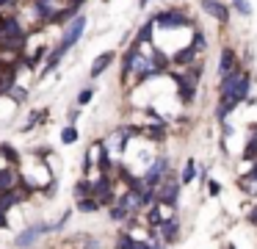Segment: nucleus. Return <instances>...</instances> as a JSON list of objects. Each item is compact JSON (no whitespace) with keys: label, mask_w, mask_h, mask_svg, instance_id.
Here are the masks:
<instances>
[{"label":"nucleus","mask_w":257,"mask_h":249,"mask_svg":"<svg viewBox=\"0 0 257 249\" xmlns=\"http://www.w3.org/2000/svg\"><path fill=\"white\" fill-rule=\"evenodd\" d=\"M42 235H53V224L45 221V219L31 221V224H25L23 230L17 232V238H14V249H31L34 243H39Z\"/></svg>","instance_id":"1"},{"label":"nucleus","mask_w":257,"mask_h":249,"mask_svg":"<svg viewBox=\"0 0 257 249\" xmlns=\"http://www.w3.org/2000/svg\"><path fill=\"white\" fill-rule=\"evenodd\" d=\"M86 25H89V17L83 14V11H78V14L72 17V20L64 25V33H61V39H58V47L64 50V53H69V50L75 47V44L83 39V33H86Z\"/></svg>","instance_id":"2"},{"label":"nucleus","mask_w":257,"mask_h":249,"mask_svg":"<svg viewBox=\"0 0 257 249\" xmlns=\"http://www.w3.org/2000/svg\"><path fill=\"white\" fill-rule=\"evenodd\" d=\"M166 172H169V160L166 158H155L150 166H147L144 175H141V183H144L147 188H158L161 180L166 177Z\"/></svg>","instance_id":"3"},{"label":"nucleus","mask_w":257,"mask_h":249,"mask_svg":"<svg viewBox=\"0 0 257 249\" xmlns=\"http://www.w3.org/2000/svg\"><path fill=\"white\" fill-rule=\"evenodd\" d=\"M152 22H155V28H185L191 25V20L183 14V11H158V14H152Z\"/></svg>","instance_id":"4"},{"label":"nucleus","mask_w":257,"mask_h":249,"mask_svg":"<svg viewBox=\"0 0 257 249\" xmlns=\"http://www.w3.org/2000/svg\"><path fill=\"white\" fill-rule=\"evenodd\" d=\"M113 61H116V50H105V53H100V55H97L94 61H91V69H89V77H91V80H97V77H100L102 72H105L108 66L113 64Z\"/></svg>","instance_id":"5"},{"label":"nucleus","mask_w":257,"mask_h":249,"mask_svg":"<svg viewBox=\"0 0 257 249\" xmlns=\"http://www.w3.org/2000/svg\"><path fill=\"white\" fill-rule=\"evenodd\" d=\"M158 232H161V241H163V243H174V241H177V235H180V221H177V216H163Z\"/></svg>","instance_id":"6"},{"label":"nucleus","mask_w":257,"mask_h":249,"mask_svg":"<svg viewBox=\"0 0 257 249\" xmlns=\"http://www.w3.org/2000/svg\"><path fill=\"white\" fill-rule=\"evenodd\" d=\"M20 183V166H9V163H0V191L17 186Z\"/></svg>","instance_id":"7"},{"label":"nucleus","mask_w":257,"mask_h":249,"mask_svg":"<svg viewBox=\"0 0 257 249\" xmlns=\"http://www.w3.org/2000/svg\"><path fill=\"white\" fill-rule=\"evenodd\" d=\"M202 9H205L213 20H218V22H227L229 20V11H227V6H224L221 0H202Z\"/></svg>","instance_id":"8"},{"label":"nucleus","mask_w":257,"mask_h":249,"mask_svg":"<svg viewBox=\"0 0 257 249\" xmlns=\"http://www.w3.org/2000/svg\"><path fill=\"white\" fill-rule=\"evenodd\" d=\"M144 219H147V224H150V230H158L161 221H163V205L152 202L150 208H144Z\"/></svg>","instance_id":"9"},{"label":"nucleus","mask_w":257,"mask_h":249,"mask_svg":"<svg viewBox=\"0 0 257 249\" xmlns=\"http://www.w3.org/2000/svg\"><path fill=\"white\" fill-rule=\"evenodd\" d=\"M75 210H78V213H83V216H89V213H100L102 205L97 202L94 197H80V199H75Z\"/></svg>","instance_id":"10"},{"label":"nucleus","mask_w":257,"mask_h":249,"mask_svg":"<svg viewBox=\"0 0 257 249\" xmlns=\"http://www.w3.org/2000/svg\"><path fill=\"white\" fill-rule=\"evenodd\" d=\"M0 158H3V163H9V166H20V163H23V155H20L17 147H12L9 141L0 144Z\"/></svg>","instance_id":"11"},{"label":"nucleus","mask_w":257,"mask_h":249,"mask_svg":"<svg viewBox=\"0 0 257 249\" xmlns=\"http://www.w3.org/2000/svg\"><path fill=\"white\" fill-rule=\"evenodd\" d=\"M235 66H238V58H235V50L224 47V50H221V61H218V75H227V72H232Z\"/></svg>","instance_id":"12"},{"label":"nucleus","mask_w":257,"mask_h":249,"mask_svg":"<svg viewBox=\"0 0 257 249\" xmlns=\"http://www.w3.org/2000/svg\"><path fill=\"white\" fill-rule=\"evenodd\" d=\"M78 138H80L78 125H69V122L61 127V133H58V141H61L64 147H72V144H78Z\"/></svg>","instance_id":"13"},{"label":"nucleus","mask_w":257,"mask_h":249,"mask_svg":"<svg viewBox=\"0 0 257 249\" xmlns=\"http://www.w3.org/2000/svg\"><path fill=\"white\" fill-rule=\"evenodd\" d=\"M72 197L80 199V197H91V177L80 175L78 180L72 183Z\"/></svg>","instance_id":"14"},{"label":"nucleus","mask_w":257,"mask_h":249,"mask_svg":"<svg viewBox=\"0 0 257 249\" xmlns=\"http://www.w3.org/2000/svg\"><path fill=\"white\" fill-rule=\"evenodd\" d=\"M152 33H155V22H152V17H150V20H147L144 25L139 28V33H136L133 42H136V44H150V42H152Z\"/></svg>","instance_id":"15"},{"label":"nucleus","mask_w":257,"mask_h":249,"mask_svg":"<svg viewBox=\"0 0 257 249\" xmlns=\"http://www.w3.org/2000/svg\"><path fill=\"white\" fill-rule=\"evenodd\" d=\"M108 219H111V221H119V224H124V221L130 219V210L124 208V205L113 202V205H108Z\"/></svg>","instance_id":"16"},{"label":"nucleus","mask_w":257,"mask_h":249,"mask_svg":"<svg viewBox=\"0 0 257 249\" xmlns=\"http://www.w3.org/2000/svg\"><path fill=\"white\" fill-rule=\"evenodd\" d=\"M141 136H150L152 141H163L166 138V127H163V122H158V125H150V127H139Z\"/></svg>","instance_id":"17"},{"label":"nucleus","mask_w":257,"mask_h":249,"mask_svg":"<svg viewBox=\"0 0 257 249\" xmlns=\"http://www.w3.org/2000/svg\"><path fill=\"white\" fill-rule=\"evenodd\" d=\"M196 58V50L194 47H191V44H188V47H185V50H180V53H174V64H177V66H188L191 64V61H194Z\"/></svg>","instance_id":"18"},{"label":"nucleus","mask_w":257,"mask_h":249,"mask_svg":"<svg viewBox=\"0 0 257 249\" xmlns=\"http://www.w3.org/2000/svg\"><path fill=\"white\" fill-rule=\"evenodd\" d=\"M94 94H97V89H94V86L80 89V92H78V97H75V105H78V108H86V105H89L91 100H94Z\"/></svg>","instance_id":"19"},{"label":"nucleus","mask_w":257,"mask_h":249,"mask_svg":"<svg viewBox=\"0 0 257 249\" xmlns=\"http://www.w3.org/2000/svg\"><path fill=\"white\" fill-rule=\"evenodd\" d=\"M133 246H136V235H130L127 230H122L113 241V249H133Z\"/></svg>","instance_id":"20"},{"label":"nucleus","mask_w":257,"mask_h":249,"mask_svg":"<svg viewBox=\"0 0 257 249\" xmlns=\"http://www.w3.org/2000/svg\"><path fill=\"white\" fill-rule=\"evenodd\" d=\"M196 177V163H194V158H188L185 160V169H183V175H180V186H188L191 180Z\"/></svg>","instance_id":"21"},{"label":"nucleus","mask_w":257,"mask_h":249,"mask_svg":"<svg viewBox=\"0 0 257 249\" xmlns=\"http://www.w3.org/2000/svg\"><path fill=\"white\" fill-rule=\"evenodd\" d=\"M235 105H238L235 100H229V97H221V103H218V108H216V116H218V119H227V114L235 108Z\"/></svg>","instance_id":"22"},{"label":"nucleus","mask_w":257,"mask_h":249,"mask_svg":"<svg viewBox=\"0 0 257 249\" xmlns=\"http://www.w3.org/2000/svg\"><path fill=\"white\" fill-rule=\"evenodd\" d=\"M69 219H72V208L64 210V213L58 216V221H50V224H53V232H61L64 227H67V221H69Z\"/></svg>","instance_id":"23"},{"label":"nucleus","mask_w":257,"mask_h":249,"mask_svg":"<svg viewBox=\"0 0 257 249\" xmlns=\"http://www.w3.org/2000/svg\"><path fill=\"white\" fill-rule=\"evenodd\" d=\"M232 6H235V9H238L243 17L251 14V3H249V0H232Z\"/></svg>","instance_id":"24"},{"label":"nucleus","mask_w":257,"mask_h":249,"mask_svg":"<svg viewBox=\"0 0 257 249\" xmlns=\"http://www.w3.org/2000/svg\"><path fill=\"white\" fill-rule=\"evenodd\" d=\"M20 0H0V14H9V11H17Z\"/></svg>","instance_id":"25"},{"label":"nucleus","mask_w":257,"mask_h":249,"mask_svg":"<svg viewBox=\"0 0 257 249\" xmlns=\"http://www.w3.org/2000/svg\"><path fill=\"white\" fill-rule=\"evenodd\" d=\"M254 155H257V136L251 138L249 144H246V152H243V158H246V160H251V158H254Z\"/></svg>","instance_id":"26"},{"label":"nucleus","mask_w":257,"mask_h":249,"mask_svg":"<svg viewBox=\"0 0 257 249\" xmlns=\"http://www.w3.org/2000/svg\"><path fill=\"white\" fill-rule=\"evenodd\" d=\"M78 119H80V108L75 105V108L67 111V122H69V125H78Z\"/></svg>","instance_id":"27"},{"label":"nucleus","mask_w":257,"mask_h":249,"mask_svg":"<svg viewBox=\"0 0 257 249\" xmlns=\"http://www.w3.org/2000/svg\"><path fill=\"white\" fill-rule=\"evenodd\" d=\"M191 47H194V50H205V36H202L199 31L194 33V42H191Z\"/></svg>","instance_id":"28"},{"label":"nucleus","mask_w":257,"mask_h":249,"mask_svg":"<svg viewBox=\"0 0 257 249\" xmlns=\"http://www.w3.org/2000/svg\"><path fill=\"white\" fill-rule=\"evenodd\" d=\"M9 227H12V221H9V213H6V210H0V232H6Z\"/></svg>","instance_id":"29"},{"label":"nucleus","mask_w":257,"mask_h":249,"mask_svg":"<svg viewBox=\"0 0 257 249\" xmlns=\"http://www.w3.org/2000/svg\"><path fill=\"white\" fill-rule=\"evenodd\" d=\"M207 191H210V197H218V194H221V186H218L216 180H210L207 183Z\"/></svg>","instance_id":"30"},{"label":"nucleus","mask_w":257,"mask_h":249,"mask_svg":"<svg viewBox=\"0 0 257 249\" xmlns=\"http://www.w3.org/2000/svg\"><path fill=\"white\" fill-rule=\"evenodd\" d=\"M67 6H69L72 11H80V9L86 6V0H67Z\"/></svg>","instance_id":"31"},{"label":"nucleus","mask_w":257,"mask_h":249,"mask_svg":"<svg viewBox=\"0 0 257 249\" xmlns=\"http://www.w3.org/2000/svg\"><path fill=\"white\" fill-rule=\"evenodd\" d=\"M249 219H251V224H257V208L251 210V216H249Z\"/></svg>","instance_id":"32"},{"label":"nucleus","mask_w":257,"mask_h":249,"mask_svg":"<svg viewBox=\"0 0 257 249\" xmlns=\"http://www.w3.org/2000/svg\"><path fill=\"white\" fill-rule=\"evenodd\" d=\"M251 180L257 183V166H254V169H251Z\"/></svg>","instance_id":"33"},{"label":"nucleus","mask_w":257,"mask_h":249,"mask_svg":"<svg viewBox=\"0 0 257 249\" xmlns=\"http://www.w3.org/2000/svg\"><path fill=\"white\" fill-rule=\"evenodd\" d=\"M0 36H3V14H0Z\"/></svg>","instance_id":"34"},{"label":"nucleus","mask_w":257,"mask_h":249,"mask_svg":"<svg viewBox=\"0 0 257 249\" xmlns=\"http://www.w3.org/2000/svg\"><path fill=\"white\" fill-rule=\"evenodd\" d=\"M102 3H108V0H102Z\"/></svg>","instance_id":"35"}]
</instances>
